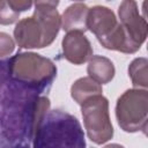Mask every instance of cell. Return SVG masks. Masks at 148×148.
<instances>
[{
  "label": "cell",
  "instance_id": "cell-2",
  "mask_svg": "<svg viewBox=\"0 0 148 148\" xmlns=\"http://www.w3.org/2000/svg\"><path fill=\"white\" fill-rule=\"evenodd\" d=\"M60 28L61 16L57 8L36 6L32 16L16 23L14 38L22 49H43L53 43Z\"/></svg>",
  "mask_w": 148,
  "mask_h": 148
},
{
  "label": "cell",
  "instance_id": "cell-17",
  "mask_svg": "<svg viewBox=\"0 0 148 148\" xmlns=\"http://www.w3.org/2000/svg\"><path fill=\"white\" fill-rule=\"evenodd\" d=\"M1 68H2V64L0 62V71H1Z\"/></svg>",
  "mask_w": 148,
  "mask_h": 148
},
{
  "label": "cell",
  "instance_id": "cell-1",
  "mask_svg": "<svg viewBox=\"0 0 148 148\" xmlns=\"http://www.w3.org/2000/svg\"><path fill=\"white\" fill-rule=\"evenodd\" d=\"M32 146L40 147H77L86 146L84 133L79 120L64 111L49 110L39 124Z\"/></svg>",
  "mask_w": 148,
  "mask_h": 148
},
{
  "label": "cell",
  "instance_id": "cell-11",
  "mask_svg": "<svg viewBox=\"0 0 148 148\" xmlns=\"http://www.w3.org/2000/svg\"><path fill=\"white\" fill-rule=\"evenodd\" d=\"M102 92V84L97 83L89 76L77 79L71 87V96L80 105L91 96Z\"/></svg>",
  "mask_w": 148,
  "mask_h": 148
},
{
  "label": "cell",
  "instance_id": "cell-5",
  "mask_svg": "<svg viewBox=\"0 0 148 148\" xmlns=\"http://www.w3.org/2000/svg\"><path fill=\"white\" fill-rule=\"evenodd\" d=\"M81 113L88 138L96 145H104L113 136L109 113V101L102 94L94 95L81 104Z\"/></svg>",
  "mask_w": 148,
  "mask_h": 148
},
{
  "label": "cell",
  "instance_id": "cell-4",
  "mask_svg": "<svg viewBox=\"0 0 148 148\" xmlns=\"http://www.w3.org/2000/svg\"><path fill=\"white\" fill-rule=\"evenodd\" d=\"M116 118L120 128L127 133H146L148 120V92L143 88L126 90L116 104Z\"/></svg>",
  "mask_w": 148,
  "mask_h": 148
},
{
  "label": "cell",
  "instance_id": "cell-3",
  "mask_svg": "<svg viewBox=\"0 0 148 148\" xmlns=\"http://www.w3.org/2000/svg\"><path fill=\"white\" fill-rule=\"evenodd\" d=\"M6 65L7 75L13 81L38 94L50 86L57 75L54 62L34 52H18Z\"/></svg>",
  "mask_w": 148,
  "mask_h": 148
},
{
  "label": "cell",
  "instance_id": "cell-9",
  "mask_svg": "<svg viewBox=\"0 0 148 148\" xmlns=\"http://www.w3.org/2000/svg\"><path fill=\"white\" fill-rule=\"evenodd\" d=\"M89 8L81 2L73 3L61 15V28L66 31H81L84 32L87 29V17Z\"/></svg>",
  "mask_w": 148,
  "mask_h": 148
},
{
  "label": "cell",
  "instance_id": "cell-6",
  "mask_svg": "<svg viewBox=\"0 0 148 148\" xmlns=\"http://www.w3.org/2000/svg\"><path fill=\"white\" fill-rule=\"evenodd\" d=\"M118 15L128 38L140 50L147 38L148 28L146 18L141 16L135 0H123L118 8Z\"/></svg>",
  "mask_w": 148,
  "mask_h": 148
},
{
  "label": "cell",
  "instance_id": "cell-14",
  "mask_svg": "<svg viewBox=\"0 0 148 148\" xmlns=\"http://www.w3.org/2000/svg\"><path fill=\"white\" fill-rule=\"evenodd\" d=\"M15 49L14 39L6 32H0V58L10 56Z\"/></svg>",
  "mask_w": 148,
  "mask_h": 148
},
{
  "label": "cell",
  "instance_id": "cell-13",
  "mask_svg": "<svg viewBox=\"0 0 148 148\" xmlns=\"http://www.w3.org/2000/svg\"><path fill=\"white\" fill-rule=\"evenodd\" d=\"M20 13L12 8L8 0H0V24L9 25L18 20Z\"/></svg>",
  "mask_w": 148,
  "mask_h": 148
},
{
  "label": "cell",
  "instance_id": "cell-16",
  "mask_svg": "<svg viewBox=\"0 0 148 148\" xmlns=\"http://www.w3.org/2000/svg\"><path fill=\"white\" fill-rule=\"evenodd\" d=\"M35 7L36 6H49V7H54L59 5V0H34Z\"/></svg>",
  "mask_w": 148,
  "mask_h": 148
},
{
  "label": "cell",
  "instance_id": "cell-8",
  "mask_svg": "<svg viewBox=\"0 0 148 148\" xmlns=\"http://www.w3.org/2000/svg\"><path fill=\"white\" fill-rule=\"evenodd\" d=\"M118 24L114 13L104 6H95L89 8L87 17V29H89L97 40L108 36Z\"/></svg>",
  "mask_w": 148,
  "mask_h": 148
},
{
  "label": "cell",
  "instance_id": "cell-18",
  "mask_svg": "<svg viewBox=\"0 0 148 148\" xmlns=\"http://www.w3.org/2000/svg\"><path fill=\"white\" fill-rule=\"evenodd\" d=\"M72 1H83V0H72Z\"/></svg>",
  "mask_w": 148,
  "mask_h": 148
},
{
  "label": "cell",
  "instance_id": "cell-15",
  "mask_svg": "<svg viewBox=\"0 0 148 148\" xmlns=\"http://www.w3.org/2000/svg\"><path fill=\"white\" fill-rule=\"evenodd\" d=\"M8 2L13 9L21 13V12L29 10L32 7L34 0H8Z\"/></svg>",
  "mask_w": 148,
  "mask_h": 148
},
{
  "label": "cell",
  "instance_id": "cell-10",
  "mask_svg": "<svg viewBox=\"0 0 148 148\" xmlns=\"http://www.w3.org/2000/svg\"><path fill=\"white\" fill-rule=\"evenodd\" d=\"M87 72L89 77L99 84H106L114 77V65L113 62L103 56H91L88 60Z\"/></svg>",
  "mask_w": 148,
  "mask_h": 148
},
{
  "label": "cell",
  "instance_id": "cell-12",
  "mask_svg": "<svg viewBox=\"0 0 148 148\" xmlns=\"http://www.w3.org/2000/svg\"><path fill=\"white\" fill-rule=\"evenodd\" d=\"M148 60L143 57L135 58L128 66V76L132 80L134 88L147 89L148 86V74H147Z\"/></svg>",
  "mask_w": 148,
  "mask_h": 148
},
{
  "label": "cell",
  "instance_id": "cell-7",
  "mask_svg": "<svg viewBox=\"0 0 148 148\" xmlns=\"http://www.w3.org/2000/svg\"><path fill=\"white\" fill-rule=\"evenodd\" d=\"M64 58L74 64L82 65L92 56V47L89 39L81 31H69L61 42Z\"/></svg>",
  "mask_w": 148,
  "mask_h": 148
}]
</instances>
